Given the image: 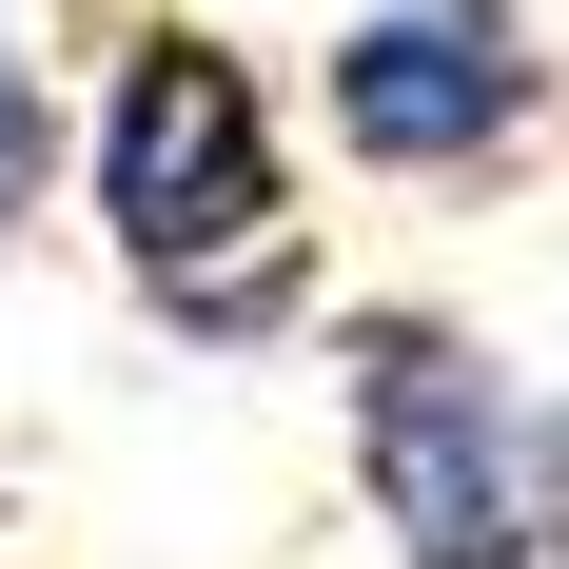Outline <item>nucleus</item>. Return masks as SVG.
Here are the masks:
<instances>
[{
  "label": "nucleus",
  "instance_id": "nucleus-1",
  "mask_svg": "<svg viewBox=\"0 0 569 569\" xmlns=\"http://www.w3.org/2000/svg\"><path fill=\"white\" fill-rule=\"evenodd\" d=\"M79 217H99L118 295L177 315L197 353H276L315 335V217H295V118L276 59L236 20H118L99 99H79Z\"/></svg>",
  "mask_w": 569,
  "mask_h": 569
},
{
  "label": "nucleus",
  "instance_id": "nucleus-4",
  "mask_svg": "<svg viewBox=\"0 0 569 569\" xmlns=\"http://www.w3.org/2000/svg\"><path fill=\"white\" fill-rule=\"evenodd\" d=\"M59 158H79V138H59V79H40V40H20V0H0V236L59 197Z\"/></svg>",
  "mask_w": 569,
  "mask_h": 569
},
{
  "label": "nucleus",
  "instance_id": "nucleus-2",
  "mask_svg": "<svg viewBox=\"0 0 569 569\" xmlns=\"http://www.w3.org/2000/svg\"><path fill=\"white\" fill-rule=\"evenodd\" d=\"M315 373H335L353 511L393 569H569V393H530L471 315L353 295L315 315Z\"/></svg>",
  "mask_w": 569,
  "mask_h": 569
},
{
  "label": "nucleus",
  "instance_id": "nucleus-3",
  "mask_svg": "<svg viewBox=\"0 0 569 569\" xmlns=\"http://www.w3.org/2000/svg\"><path fill=\"white\" fill-rule=\"evenodd\" d=\"M550 40H530V0H335V40H315V118H335L353 177H412V197H452V177H511L550 138Z\"/></svg>",
  "mask_w": 569,
  "mask_h": 569
}]
</instances>
